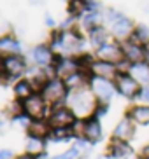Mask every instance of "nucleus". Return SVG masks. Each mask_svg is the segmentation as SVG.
<instances>
[{
	"label": "nucleus",
	"mask_w": 149,
	"mask_h": 159,
	"mask_svg": "<svg viewBox=\"0 0 149 159\" xmlns=\"http://www.w3.org/2000/svg\"><path fill=\"white\" fill-rule=\"evenodd\" d=\"M81 49V37L72 30L56 33L53 37V51L60 52V54H72Z\"/></svg>",
	"instance_id": "1"
},
{
	"label": "nucleus",
	"mask_w": 149,
	"mask_h": 159,
	"mask_svg": "<svg viewBox=\"0 0 149 159\" xmlns=\"http://www.w3.org/2000/svg\"><path fill=\"white\" fill-rule=\"evenodd\" d=\"M70 107H72V112L75 116L79 117H84L88 116L89 112H93L95 108V103H93V98H91V94L88 91H75L72 96H70Z\"/></svg>",
	"instance_id": "2"
},
{
	"label": "nucleus",
	"mask_w": 149,
	"mask_h": 159,
	"mask_svg": "<svg viewBox=\"0 0 149 159\" xmlns=\"http://www.w3.org/2000/svg\"><path fill=\"white\" fill-rule=\"evenodd\" d=\"M67 93V84L61 79H51L47 80V84L42 88V98L46 100V103H56L65 98Z\"/></svg>",
	"instance_id": "3"
},
{
	"label": "nucleus",
	"mask_w": 149,
	"mask_h": 159,
	"mask_svg": "<svg viewBox=\"0 0 149 159\" xmlns=\"http://www.w3.org/2000/svg\"><path fill=\"white\" fill-rule=\"evenodd\" d=\"M97 58L102 60V61H109V63L119 65V63L125 60V52H123V47H119L118 44L107 42L105 46L97 49Z\"/></svg>",
	"instance_id": "4"
},
{
	"label": "nucleus",
	"mask_w": 149,
	"mask_h": 159,
	"mask_svg": "<svg viewBox=\"0 0 149 159\" xmlns=\"http://www.w3.org/2000/svg\"><path fill=\"white\" fill-rule=\"evenodd\" d=\"M23 110L30 119H42L46 112V100L41 94H32L28 100H25Z\"/></svg>",
	"instance_id": "5"
},
{
	"label": "nucleus",
	"mask_w": 149,
	"mask_h": 159,
	"mask_svg": "<svg viewBox=\"0 0 149 159\" xmlns=\"http://www.w3.org/2000/svg\"><path fill=\"white\" fill-rule=\"evenodd\" d=\"M77 121L75 114L69 108H56L49 117V126L53 129H60V128H72V124Z\"/></svg>",
	"instance_id": "6"
},
{
	"label": "nucleus",
	"mask_w": 149,
	"mask_h": 159,
	"mask_svg": "<svg viewBox=\"0 0 149 159\" xmlns=\"http://www.w3.org/2000/svg\"><path fill=\"white\" fill-rule=\"evenodd\" d=\"M25 72V61L21 56L18 54H12V56H4V61H2V74L4 77H19V75Z\"/></svg>",
	"instance_id": "7"
},
{
	"label": "nucleus",
	"mask_w": 149,
	"mask_h": 159,
	"mask_svg": "<svg viewBox=\"0 0 149 159\" xmlns=\"http://www.w3.org/2000/svg\"><path fill=\"white\" fill-rule=\"evenodd\" d=\"M116 89L126 98H133L140 93L139 82L132 75H126V74H119L116 77Z\"/></svg>",
	"instance_id": "8"
},
{
	"label": "nucleus",
	"mask_w": 149,
	"mask_h": 159,
	"mask_svg": "<svg viewBox=\"0 0 149 159\" xmlns=\"http://www.w3.org/2000/svg\"><path fill=\"white\" fill-rule=\"evenodd\" d=\"M89 84H91V89H93L95 96H97L100 102L107 103L109 100L114 96V86L109 82L107 79H100V77H93V79L89 80Z\"/></svg>",
	"instance_id": "9"
},
{
	"label": "nucleus",
	"mask_w": 149,
	"mask_h": 159,
	"mask_svg": "<svg viewBox=\"0 0 149 159\" xmlns=\"http://www.w3.org/2000/svg\"><path fill=\"white\" fill-rule=\"evenodd\" d=\"M89 70L93 74V77H100V79H116L118 75V66L114 63H109V61H93Z\"/></svg>",
	"instance_id": "10"
},
{
	"label": "nucleus",
	"mask_w": 149,
	"mask_h": 159,
	"mask_svg": "<svg viewBox=\"0 0 149 159\" xmlns=\"http://www.w3.org/2000/svg\"><path fill=\"white\" fill-rule=\"evenodd\" d=\"M77 72H79V61H75V60L63 58V60H58L55 63V74L61 80H67L69 77L75 75Z\"/></svg>",
	"instance_id": "11"
},
{
	"label": "nucleus",
	"mask_w": 149,
	"mask_h": 159,
	"mask_svg": "<svg viewBox=\"0 0 149 159\" xmlns=\"http://www.w3.org/2000/svg\"><path fill=\"white\" fill-rule=\"evenodd\" d=\"M123 52H125L126 61H130L132 65H135V63H144L147 49H146L144 46H140V44L130 40V42H126L125 46H123Z\"/></svg>",
	"instance_id": "12"
},
{
	"label": "nucleus",
	"mask_w": 149,
	"mask_h": 159,
	"mask_svg": "<svg viewBox=\"0 0 149 159\" xmlns=\"http://www.w3.org/2000/svg\"><path fill=\"white\" fill-rule=\"evenodd\" d=\"M133 122H132V119L128 117V119H123L119 124L116 126V129H114V138L119 142H126L130 140L132 136H133Z\"/></svg>",
	"instance_id": "13"
},
{
	"label": "nucleus",
	"mask_w": 149,
	"mask_h": 159,
	"mask_svg": "<svg viewBox=\"0 0 149 159\" xmlns=\"http://www.w3.org/2000/svg\"><path fill=\"white\" fill-rule=\"evenodd\" d=\"M33 60L39 66H49L53 63V51L47 46H37L33 49Z\"/></svg>",
	"instance_id": "14"
},
{
	"label": "nucleus",
	"mask_w": 149,
	"mask_h": 159,
	"mask_svg": "<svg viewBox=\"0 0 149 159\" xmlns=\"http://www.w3.org/2000/svg\"><path fill=\"white\" fill-rule=\"evenodd\" d=\"M111 28H112V33H114L116 37H119V39L128 37V35L132 33V21L121 14L114 23L111 25Z\"/></svg>",
	"instance_id": "15"
},
{
	"label": "nucleus",
	"mask_w": 149,
	"mask_h": 159,
	"mask_svg": "<svg viewBox=\"0 0 149 159\" xmlns=\"http://www.w3.org/2000/svg\"><path fill=\"white\" fill-rule=\"evenodd\" d=\"M130 75L139 84L149 86V65L147 63H135L130 66Z\"/></svg>",
	"instance_id": "16"
},
{
	"label": "nucleus",
	"mask_w": 149,
	"mask_h": 159,
	"mask_svg": "<svg viewBox=\"0 0 149 159\" xmlns=\"http://www.w3.org/2000/svg\"><path fill=\"white\" fill-rule=\"evenodd\" d=\"M84 136L88 142H98L102 138V126L98 119H89L86 122V129H84Z\"/></svg>",
	"instance_id": "17"
},
{
	"label": "nucleus",
	"mask_w": 149,
	"mask_h": 159,
	"mask_svg": "<svg viewBox=\"0 0 149 159\" xmlns=\"http://www.w3.org/2000/svg\"><path fill=\"white\" fill-rule=\"evenodd\" d=\"M28 133H30V136H35V138H44L49 135V126L42 119H32L30 126H28Z\"/></svg>",
	"instance_id": "18"
},
{
	"label": "nucleus",
	"mask_w": 149,
	"mask_h": 159,
	"mask_svg": "<svg viewBox=\"0 0 149 159\" xmlns=\"http://www.w3.org/2000/svg\"><path fill=\"white\" fill-rule=\"evenodd\" d=\"M0 51H2L4 56H12V54H18L21 51V47H19L18 40H14L12 37H2V40H0Z\"/></svg>",
	"instance_id": "19"
},
{
	"label": "nucleus",
	"mask_w": 149,
	"mask_h": 159,
	"mask_svg": "<svg viewBox=\"0 0 149 159\" xmlns=\"http://www.w3.org/2000/svg\"><path fill=\"white\" fill-rule=\"evenodd\" d=\"M89 42H91V46H93L95 49H100L102 46L107 44V32H105L102 26L93 28L91 33H89Z\"/></svg>",
	"instance_id": "20"
},
{
	"label": "nucleus",
	"mask_w": 149,
	"mask_h": 159,
	"mask_svg": "<svg viewBox=\"0 0 149 159\" xmlns=\"http://www.w3.org/2000/svg\"><path fill=\"white\" fill-rule=\"evenodd\" d=\"M128 117H130L132 121L139 122V124H149V107H144V105H142V107L132 108Z\"/></svg>",
	"instance_id": "21"
},
{
	"label": "nucleus",
	"mask_w": 149,
	"mask_h": 159,
	"mask_svg": "<svg viewBox=\"0 0 149 159\" xmlns=\"http://www.w3.org/2000/svg\"><path fill=\"white\" fill-rule=\"evenodd\" d=\"M33 86L30 80H19L18 84L14 86V93H16V96H18L19 100H28L30 96H32V91H33Z\"/></svg>",
	"instance_id": "22"
},
{
	"label": "nucleus",
	"mask_w": 149,
	"mask_h": 159,
	"mask_svg": "<svg viewBox=\"0 0 149 159\" xmlns=\"http://www.w3.org/2000/svg\"><path fill=\"white\" fill-rule=\"evenodd\" d=\"M132 42H137V44H140V46L149 44V28L146 25H139V26L133 30V33H132Z\"/></svg>",
	"instance_id": "23"
},
{
	"label": "nucleus",
	"mask_w": 149,
	"mask_h": 159,
	"mask_svg": "<svg viewBox=\"0 0 149 159\" xmlns=\"http://www.w3.org/2000/svg\"><path fill=\"white\" fill-rule=\"evenodd\" d=\"M111 152H112V157L116 159H123L126 157V156L130 154V147L126 145V142H114V143H111Z\"/></svg>",
	"instance_id": "24"
},
{
	"label": "nucleus",
	"mask_w": 149,
	"mask_h": 159,
	"mask_svg": "<svg viewBox=\"0 0 149 159\" xmlns=\"http://www.w3.org/2000/svg\"><path fill=\"white\" fill-rule=\"evenodd\" d=\"M84 82H86V77H84L83 74H79V72L65 80L67 88L72 89V91H81V89H83V86H84Z\"/></svg>",
	"instance_id": "25"
},
{
	"label": "nucleus",
	"mask_w": 149,
	"mask_h": 159,
	"mask_svg": "<svg viewBox=\"0 0 149 159\" xmlns=\"http://www.w3.org/2000/svg\"><path fill=\"white\" fill-rule=\"evenodd\" d=\"M44 150V143H42V138H35V136H30L26 140V152L28 154H41Z\"/></svg>",
	"instance_id": "26"
},
{
	"label": "nucleus",
	"mask_w": 149,
	"mask_h": 159,
	"mask_svg": "<svg viewBox=\"0 0 149 159\" xmlns=\"http://www.w3.org/2000/svg\"><path fill=\"white\" fill-rule=\"evenodd\" d=\"M88 11V4L86 0H70V5H69V12L72 16H81Z\"/></svg>",
	"instance_id": "27"
},
{
	"label": "nucleus",
	"mask_w": 149,
	"mask_h": 159,
	"mask_svg": "<svg viewBox=\"0 0 149 159\" xmlns=\"http://www.w3.org/2000/svg\"><path fill=\"white\" fill-rule=\"evenodd\" d=\"M100 19H102V16L98 14L97 11H95V12H88V14L83 18V26L84 28L93 30V28H97L98 25H100Z\"/></svg>",
	"instance_id": "28"
},
{
	"label": "nucleus",
	"mask_w": 149,
	"mask_h": 159,
	"mask_svg": "<svg viewBox=\"0 0 149 159\" xmlns=\"http://www.w3.org/2000/svg\"><path fill=\"white\" fill-rule=\"evenodd\" d=\"M69 136H72V129H69V128L53 129V138H55V140H65V138H69Z\"/></svg>",
	"instance_id": "29"
},
{
	"label": "nucleus",
	"mask_w": 149,
	"mask_h": 159,
	"mask_svg": "<svg viewBox=\"0 0 149 159\" xmlns=\"http://www.w3.org/2000/svg\"><path fill=\"white\" fill-rule=\"evenodd\" d=\"M77 154H79V149H70L67 152H63L61 156H56L53 159H77Z\"/></svg>",
	"instance_id": "30"
},
{
	"label": "nucleus",
	"mask_w": 149,
	"mask_h": 159,
	"mask_svg": "<svg viewBox=\"0 0 149 159\" xmlns=\"http://www.w3.org/2000/svg\"><path fill=\"white\" fill-rule=\"evenodd\" d=\"M0 159H12V152L7 149H2L0 150Z\"/></svg>",
	"instance_id": "31"
},
{
	"label": "nucleus",
	"mask_w": 149,
	"mask_h": 159,
	"mask_svg": "<svg viewBox=\"0 0 149 159\" xmlns=\"http://www.w3.org/2000/svg\"><path fill=\"white\" fill-rule=\"evenodd\" d=\"M140 98L149 102V89H142V91H140Z\"/></svg>",
	"instance_id": "32"
},
{
	"label": "nucleus",
	"mask_w": 149,
	"mask_h": 159,
	"mask_svg": "<svg viewBox=\"0 0 149 159\" xmlns=\"http://www.w3.org/2000/svg\"><path fill=\"white\" fill-rule=\"evenodd\" d=\"M142 11H144V12H149V0H142Z\"/></svg>",
	"instance_id": "33"
},
{
	"label": "nucleus",
	"mask_w": 149,
	"mask_h": 159,
	"mask_svg": "<svg viewBox=\"0 0 149 159\" xmlns=\"http://www.w3.org/2000/svg\"><path fill=\"white\" fill-rule=\"evenodd\" d=\"M46 25H47V26H55V21H53V18L49 14L46 16Z\"/></svg>",
	"instance_id": "34"
},
{
	"label": "nucleus",
	"mask_w": 149,
	"mask_h": 159,
	"mask_svg": "<svg viewBox=\"0 0 149 159\" xmlns=\"http://www.w3.org/2000/svg\"><path fill=\"white\" fill-rule=\"evenodd\" d=\"M44 2H46V0H30V4L32 5H42Z\"/></svg>",
	"instance_id": "35"
},
{
	"label": "nucleus",
	"mask_w": 149,
	"mask_h": 159,
	"mask_svg": "<svg viewBox=\"0 0 149 159\" xmlns=\"http://www.w3.org/2000/svg\"><path fill=\"white\" fill-rule=\"evenodd\" d=\"M18 159H35V157H33L32 154H23V156H19Z\"/></svg>",
	"instance_id": "36"
},
{
	"label": "nucleus",
	"mask_w": 149,
	"mask_h": 159,
	"mask_svg": "<svg viewBox=\"0 0 149 159\" xmlns=\"http://www.w3.org/2000/svg\"><path fill=\"white\" fill-rule=\"evenodd\" d=\"M146 61H149V49H147V54H146Z\"/></svg>",
	"instance_id": "37"
},
{
	"label": "nucleus",
	"mask_w": 149,
	"mask_h": 159,
	"mask_svg": "<svg viewBox=\"0 0 149 159\" xmlns=\"http://www.w3.org/2000/svg\"><path fill=\"white\" fill-rule=\"evenodd\" d=\"M98 159H112V157H98Z\"/></svg>",
	"instance_id": "38"
},
{
	"label": "nucleus",
	"mask_w": 149,
	"mask_h": 159,
	"mask_svg": "<svg viewBox=\"0 0 149 159\" xmlns=\"http://www.w3.org/2000/svg\"><path fill=\"white\" fill-rule=\"evenodd\" d=\"M146 159H149V156H147V157H146Z\"/></svg>",
	"instance_id": "39"
}]
</instances>
